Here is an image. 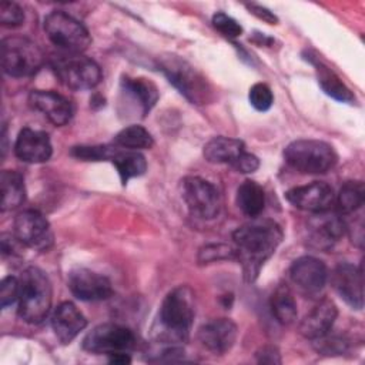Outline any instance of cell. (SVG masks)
Masks as SVG:
<instances>
[{
    "mask_svg": "<svg viewBox=\"0 0 365 365\" xmlns=\"http://www.w3.org/2000/svg\"><path fill=\"white\" fill-rule=\"evenodd\" d=\"M44 63V54L31 40L21 36H10L1 41L3 71L16 78L36 74Z\"/></svg>",
    "mask_w": 365,
    "mask_h": 365,
    "instance_id": "obj_7",
    "label": "cell"
},
{
    "mask_svg": "<svg viewBox=\"0 0 365 365\" xmlns=\"http://www.w3.org/2000/svg\"><path fill=\"white\" fill-rule=\"evenodd\" d=\"M284 158L289 167L304 174H325L338 161L334 147L319 140H295L284 150Z\"/></svg>",
    "mask_w": 365,
    "mask_h": 365,
    "instance_id": "obj_5",
    "label": "cell"
},
{
    "mask_svg": "<svg viewBox=\"0 0 365 365\" xmlns=\"http://www.w3.org/2000/svg\"><path fill=\"white\" fill-rule=\"evenodd\" d=\"M1 187V211H11L20 207L26 200V187L24 178L19 171L4 170L0 175Z\"/></svg>",
    "mask_w": 365,
    "mask_h": 365,
    "instance_id": "obj_25",
    "label": "cell"
},
{
    "mask_svg": "<svg viewBox=\"0 0 365 365\" xmlns=\"http://www.w3.org/2000/svg\"><path fill=\"white\" fill-rule=\"evenodd\" d=\"M237 205L248 217H258L265 207V192L262 187L252 181L245 180L237 190Z\"/></svg>",
    "mask_w": 365,
    "mask_h": 365,
    "instance_id": "obj_26",
    "label": "cell"
},
{
    "mask_svg": "<svg viewBox=\"0 0 365 365\" xmlns=\"http://www.w3.org/2000/svg\"><path fill=\"white\" fill-rule=\"evenodd\" d=\"M67 285L71 294L81 301H103L113 295V287L107 277L83 267L68 272Z\"/></svg>",
    "mask_w": 365,
    "mask_h": 365,
    "instance_id": "obj_12",
    "label": "cell"
},
{
    "mask_svg": "<svg viewBox=\"0 0 365 365\" xmlns=\"http://www.w3.org/2000/svg\"><path fill=\"white\" fill-rule=\"evenodd\" d=\"M245 7L250 10L251 14H254L255 17H258L259 20H262L268 24H277L278 23V17L269 9H267L264 6L251 3V4H245Z\"/></svg>",
    "mask_w": 365,
    "mask_h": 365,
    "instance_id": "obj_39",
    "label": "cell"
},
{
    "mask_svg": "<svg viewBox=\"0 0 365 365\" xmlns=\"http://www.w3.org/2000/svg\"><path fill=\"white\" fill-rule=\"evenodd\" d=\"M289 278L305 295H317L327 284L328 271L321 259L305 255L292 262Z\"/></svg>",
    "mask_w": 365,
    "mask_h": 365,
    "instance_id": "obj_14",
    "label": "cell"
},
{
    "mask_svg": "<svg viewBox=\"0 0 365 365\" xmlns=\"http://www.w3.org/2000/svg\"><path fill=\"white\" fill-rule=\"evenodd\" d=\"M110 161L117 168L120 180L124 185L131 178L143 175L147 170L145 157L140 151L120 148L117 145H114V153H113Z\"/></svg>",
    "mask_w": 365,
    "mask_h": 365,
    "instance_id": "obj_24",
    "label": "cell"
},
{
    "mask_svg": "<svg viewBox=\"0 0 365 365\" xmlns=\"http://www.w3.org/2000/svg\"><path fill=\"white\" fill-rule=\"evenodd\" d=\"M221 259H235L234 247L225 244H210L202 247L198 252L200 264H210Z\"/></svg>",
    "mask_w": 365,
    "mask_h": 365,
    "instance_id": "obj_32",
    "label": "cell"
},
{
    "mask_svg": "<svg viewBox=\"0 0 365 365\" xmlns=\"http://www.w3.org/2000/svg\"><path fill=\"white\" fill-rule=\"evenodd\" d=\"M19 292H20V282L19 278L9 275L3 278L0 285V305L3 309L13 305L16 301H19Z\"/></svg>",
    "mask_w": 365,
    "mask_h": 365,
    "instance_id": "obj_36",
    "label": "cell"
},
{
    "mask_svg": "<svg viewBox=\"0 0 365 365\" xmlns=\"http://www.w3.org/2000/svg\"><path fill=\"white\" fill-rule=\"evenodd\" d=\"M120 90L124 96V101L133 103L134 110L141 117L151 111L160 97L155 84L144 77H123Z\"/></svg>",
    "mask_w": 365,
    "mask_h": 365,
    "instance_id": "obj_21",
    "label": "cell"
},
{
    "mask_svg": "<svg viewBox=\"0 0 365 365\" xmlns=\"http://www.w3.org/2000/svg\"><path fill=\"white\" fill-rule=\"evenodd\" d=\"M50 324L57 339L70 344L87 327V319L73 302L64 301L53 309Z\"/></svg>",
    "mask_w": 365,
    "mask_h": 365,
    "instance_id": "obj_20",
    "label": "cell"
},
{
    "mask_svg": "<svg viewBox=\"0 0 365 365\" xmlns=\"http://www.w3.org/2000/svg\"><path fill=\"white\" fill-rule=\"evenodd\" d=\"M29 104L58 127L66 125L74 114L71 101L53 90H33L29 94Z\"/></svg>",
    "mask_w": 365,
    "mask_h": 365,
    "instance_id": "obj_16",
    "label": "cell"
},
{
    "mask_svg": "<svg viewBox=\"0 0 365 365\" xmlns=\"http://www.w3.org/2000/svg\"><path fill=\"white\" fill-rule=\"evenodd\" d=\"M158 67L167 80L192 104H207L212 90L207 78L182 57L167 54L158 57Z\"/></svg>",
    "mask_w": 365,
    "mask_h": 365,
    "instance_id": "obj_4",
    "label": "cell"
},
{
    "mask_svg": "<svg viewBox=\"0 0 365 365\" xmlns=\"http://www.w3.org/2000/svg\"><path fill=\"white\" fill-rule=\"evenodd\" d=\"M245 151L244 141L231 137H214L202 150L204 158L212 164H228L232 165L235 160Z\"/></svg>",
    "mask_w": 365,
    "mask_h": 365,
    "instance_id": "obj_23",
    "label": "cell"
},
{
    "mask_svg": "<svg viewBox=\"0 0 365 365\" xmlns=\"http://www.w3.org/2000/svg\"><path fill=\"white\" fill-rule=\"evenodd\" d=\"M271 311L275 319L282 325H289L297 319V302L287 285H279L271 295Z\"/></svg>",
    "mask_w": 365,
    "mask_h": 365,
    "instance_id": "obj_28",
    "label": "cell"
},
{
    "mask_svg": "<svg viewBox=\"0 0 365 365\" xmlns=\"http://www.w3.org/2000/svg\"><path fill=\"white\" fill-rule=\"evenodd\" d=\"M137 345L134 332L123 325L106 322L94 327L83 339V348L96 355L128 354Z\"/></svg>",
    "mask_w": 365,
    "mask_h": 365,
    "instance_id": "obj_9",
    "label": "cell"
},
{
    "mask_svg": "<svg viewBox=\"0 0 365 365\" xmlns=\"http://www.w3.org/2000/svg\"><path fill=\"white\" fill-rule=\"evenodd\" d=\"M257 361L259 364H281L279 351L272 345H265L257 352Z\"/></svg>",
    "mask_w": 365,
    "mask_h": 365,
    "instance_id": "obj_40",
    "label": "cell"
},
{
    "mask_svg": "<svg viewBox=\"0 0 365 365\" xmlns=\"http://www.w3.org/2000/svg\"><path fill=\"white\" fill-rule=\"evenodd\" d=\"M345 221L334 214L318 212L309 222L307 228V241L311 247L317 250L331 248L346 231Z\"/></svg>",
    "mask_w": 365,
    "mask_h": 365,
    "instance_id": "obj_18",
    "label": "cell"
},
{
    "mask_svg": "<svg viewBox=\"0 0 365 365\" xmlns=\"http://www.w3.org/2000/svg\"><path fill=\"white\" fill-rule=\"evenodd\" d=\"M315 67H317L319 87L327 96L341 103H348V104L355 103V96L352 94V91L342 83V80L329 67L324 66L322 63H317Z\"/></svg>",
    "mask_w": 365,
    "mask_h": 365,
    "instance_id": "obj_27",
    "label": "cell"
},
{
    "mask_svg": "<svg viewBox=\"0 0 365 365\" xmlns=\"http://www.w3.org/2000/svg\"><path fill=\"white\" fill-rule=\"evenodd\" d=\"M13 231L23 245L37 251H47L54 242L50 222L36 210L19 212L14 218Z\"/></svg>",
    "mask_w": 365,
    "mask_h": 365,
    "instance_id": "obj_11",
    "label": "cell"
},
{
    "mask_svg": "<svg viewBox=\"0 0 365 365\" xmlns=\"http://www.w3.org/2000/svg\"><path fill=\"white\" fill-rule=\"evenodd\" d=\"M197 335L205 349L215 355H222L235 344L238 328L228 318H215L202 324Z\"/></svg>",
    "mask_w": 365,
    "mask_h": 365,
    "instance_id": "obj_17",
    "label": "cell"
},
{
    "mask_svg": "<svg viewBox=\"0 0 365 365\" xmlns=\"http://www.w3.org/2000/svg\"><path fill=\"white\" fill-rule=\"evenodd\" d=\"M181 197L194 217L211 220L220 212L221 198L217 187L201 177L188 175L182 178Z\"/></svg>",
    "mask_w": 365,
    "mask_h": 365,
    "instance_id": "obj_10",
    "label": "cell"
},
{
    "mask_svg": "<svg viewBox=\"0 0 365 365\" xmlns=\"http://www.w3.org/2000/svg\"><path fill=\"white\" fill-rule=\"evenodd\" d=\"M114 145H76L70 154L83 161H110Z\"/></svg>",
    "mask_w": 365,
    "mask_h": 365,
    "instance_id": "obj_31",
    "label": "cell"
},
{
    "mask_svg": "<svg viewBox=\"0 0 365 365\" xmlns=\"http://www.w3.org/2000/svg\"><path fill=\"white\" fill-rule=\"evenodd\" d=\"M212 26L227 38H237L242 34L241 24L222 11H217L212 16Z\"/></svg>",
    "mask_w": 365,
    "mask_h": 365,
    "instance_id": "obj_34",
    "label": "cell"
},
{
    "mask_svg": "<svg viewBox=\"0 0 365 365\" xmlns=\"http://www.w3.org/2000/svg\"><path fill=\"white\" fill-rule=\"evenodd\" d=\"M315 346L319 352L327 354V355H334V354H344L348 348V342L344 338L339 336H329V332L318 339L314 341Z\"/></svg>",
    "mask_w": 365,
    "mask_h": 365,
    "instance_id": "obj_37",
    "label": "cell"
},
{
    "mask_svg": "<svg viewBox=\"0 0 365 365\" xmlns=\"http://www.w3.org/2000/svg\"><path fill=\"white\" fill-rule=\"evenodd\" d=\"M331 284L336 294L354 309L364 307V275L362 268L349 262L336 265L331 274Z\"/></svg>",
    "mask_w": 365,
    "mask_h": 365,
    "instance_id": "obj_15",
    "label": "cell"
},
{
    "mask_svg": "<svg viewBox=\"0 0 365 365\" xmlns=\"http://www.w3.org/2000/svg\"><path fill=\"white\" fill-rule=\"evenodd\" d=\"M110 364H118V365H125L131 362V358L128 354H114L108 356Z\"/></svg>",
    "mask_w": 365,
    "mask_h": 365,
    "instance_id": "obj_41",
    "label": "cell"
},
{
    "mask_svg": "<svg viewBox=\"0 0 365 365\" xmlns=\"http://www.w3.org/2000/svg\"><path fill=\"white\" fill-rule=\"evenodd\" d=\"M195 315L194 292L188 285H178L163 299L158 311V331L161 341L181 344L188 339Z\"/></svg>",
    "mask_w": 365,
    "mask_h": 365,
    "instance_id": "obj_2",
    "label": "cell"
},
{
    "mask_svg": "<svg viewBox=\"0 0 365 365\" xmlns=\"http://www.w3.org/2000/svg\"><path fill=\"white\" fill-rule=\"evenodd\" d=\"M336 317H338L336 305L331 299L324 298L301 321L299 332L307 339L315 341L327 335L332 329V325Z\"/></svg>",
    "mask_w": 365,
    "mask_h": 365,
    "instance_id": "obj_22",
    "label": "cell"
},
{
    "mask_svg": "<svg viewBox=\"0 0 365 365\" xmlns=\"http://www.w3.org/2000/svg\"><path fill=\"white\" fill-rule=\"evenodd\" d=\"M285 198L294 207L312 214L329 211L335 201V194L331 185L321 181H314L307 185H299L288 190Z\"/></svg>",
    "mask_w": 365,
    "mask_h": 365,
    "instance_id": "obj_13",
    "label": "cell"
},
{
    "mask_svg": "<svg viewBox=\"0 0 365 365\" xmlns=\"http://www.w3.org/2000/svg\"><path fill=\"white\" fill-rule=\"evenodd\" d=\"M19 317L27 324H40L50 314L53 288L48 277L37 267L26 268L20 278Z\"/></svg>",
    "mask_w": 365,
    "mask_h": 365,
    "instance_id": "obj_3",
    "label": "cell"
},
{
    "mask_svg": "<svg viewBox=\"0 0 365 365\" xmlns=\"http://www.w3.org/2000/svg\"><path fill=\"white\" fill-rule=\"evenodd\" d=\"M24 21L23 9L14 1H1L0 3V23L4 27H19Z\"/></svg>",
    "mask_w": 365,
    "mask_h": 365,
    "instance_id": "obj_35",
    "label": "cell"
},
{
    "mask_svg": "<svg viewBox=\"0 0 365 365\" xmlns=\"http://www.w3.org/2000/svg\"><path fill=\"white\" fill-rule=\"evenodd\" d=\"M235 259L242 267L244 279L254 282L264 264L282 241V230L274 221H257L238 227L232 232Z\"/></svg>",
    "mask_w": 365,
    "mask_h": 365,
    "instance_id": "obj_1",
    "label": "cell"
},
{
    "mask_svg": "<svg viewBox=\"0 0 365 365\" xmlns=\"http://www.w3.org/2000/svg\"><path fill=\"white\" fill-rule=\"evenodd\" d=\"M248 100L251 106L258 111H267L271 108L274 103V94L268 84L255 83L248 93Z\"/></svg>",
    "mask_w": 365,
    "mask_h": 365,
    "instance_id": "obj_33",
    "label": "cell"
},
{
    "mask_svg": "<svg viewBox=\"0 0 365 365\" xmlns=\"http://www.w3.org/2000/svg\"><path fill=\"white\" fill-rule=\"evenodd\" d=\"M234 170H237L238 173H242V174H250V173H254L259 168V160L257 155L248 153V151H244L237 160L235 163L231 165Z\"/></svg>",
    "mask_w": 365,
    "mask_h": 365,
    "instance_id": "obj_38",
    "label": "cell"
},
{
    "mask_svg": "<svg viewBox=\"0 0 365 365\" xmlns=\"http://www.w3.org/2000/svg\"><path fill=\"white\" fill-rule=\"evenodd\" d=\"M365 201V188L362 181L345 182L336 197V205L341 214L351 215L362 208Z\"/></svg>",
    "mask_w": 365,
    "mask_h": 365,
    "instance_id": "obj_30",
    "label": "cell"
},
{
    "mask_svg": "<svg viewBox=\"0 0 365 365\" xmlns=\"http://www.w3.org/2000/svg\"><path fill=\"white\" fill-rule=\"evenodd\" d=\"M53 147L47 133L26 127L20 130L16 144L14 154L19 160L30 164L44 163L51 157Z\"/></svg>",
    "mask_w": 365,
    "mask_h": 365,
    "instance_id": "obj_19",
    "label": "cell"
},
{
    "mask_svg": "<svg viewBox=\"0 0 365 365\" xmlns=\"http://www.w3.org/2000/svg\"><path fill=\"white\" fill-rule=\"evenodd\" d=\"M114 145L120 148L138 151V150L151 148L154 145V138L151 133L145 130L143 125L131 124L128 127H124L121 131L115 134Z\"/></svg>",
    "mask_w": 365,
    "mask_h": 365,
    "instance_id": "obj_29",
    "label": "cell"
},
{
    "mask_svg": "<svg viewBox=\"0 0 365 365\" xmlns=\"http://www.w3.org/2000/svg\"><path fill=\"white\" fill-rule=\"evenodd\" d=\"M44 31L50 41L64 53H83L91 43L84 24L61 10L50 11L44 17Z\"/></svg>",
    "mask_w": 365,
    "mask_h": 365,
    "instance_id": "obj_8",
    "label": "cell"
},
{
    "mask_svg": "<svg viewBox=\"0 0 365 365\" xmlns=\"http://www.w3.org/2000/svg\"><path fill=\"white\" fill-rule=\"evenodd\" d=\"M50 67L56 77L71 90H91L101 81V68L90 57L81 53H60L50 58Z\"/></svg>",
    "mask_w": 365,
    "mask_h": 365,
    "instance_id": "obj_6",
    "label": "cell"
}]
</instances>
